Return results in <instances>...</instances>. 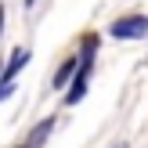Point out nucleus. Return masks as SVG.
<instances>
[{
    "label": "nucleus",
    "instance_id": "obj_1",
    "mask_svg": "<svg viewBox=\"0 0 148 148\" xmlns=\"http://www.w3.org/2000/svg\"><path fill=\"white\" fill-rule=\"evenodd\" d=\"M94 54H98V36H87V40H83V51H79L76 76H72V83H69V94H65V101H69V105L83 101V94H87V79H90V69H94Z\"/></svg>",
    "mask_w": 148,
    "mask_h": 148
},
{
    "label": "nucleus",
    "instance_id": "obj_6",
    "mask_svg": "<svg viewBox=\"0 0 148 148\" xmlns=\"http://www.w3.org/2000/svg\"><path fill=\"white\" fill-rule=\"evenodd\" d=\"M0 25H4V4H0Z\"/></svg>",
    "mask_w": 148,
    "mask_h": 148
},
{
    "label": "nucleus",
    "instance_id": "obj_7",
    "mask_svg": "<svg viewBox=\"0 0 148 148\" xmlns=\"http://www.w3.org/2000/svg\"><path fill=\"white\" fill-rule=\"evenodd\" d=\"M25 4H36V0H25Z\"/></svg>",
    "mask_w": 148,
    "mask_h": 148
},
{
    "label": "nucleus",
    "instance_id": "obj_3",
    "mask_svg": "<svg viewBox=\"0 0 148 148\" xmlns=\"http://www.w3.org/2000/svg\"><path fill=\"white\" fill-rule=\"evenodd\" d=\"M25 62H29V51H14L11 62H7V65H4V72H0V79H14V76L22 72V65H25Z\"/></svg>",
    "mask_w": 148,
    "mask_h": 148
},
{
    "label": "nucleus",
    "instance_id": "obj_4",
    "mask_svg": "<svg viewBox=\"0 0 148 148\" xmlns=\"http://www.w3.org/2000/svg\"><path fill=\"white\" fill-rule=\"evenodd\" d=\"M76 65H79V58H65L62 69L54 72V87H65V83H69V79L76 76Z\"/></svg>",
    "mask_w": 148,
    "mask_h": 148
},
{
    "label": "nucleus",
    "instance_id": "obj_8",
    "mask_svg": "<svg viewBox=\"0 0 148 148\" xmlns=\"http://www.w3.org/2000/svg\"><path fill=\"white\" fill-rule=\"evenodd\" d=\"M116 148H127V145H116Z\"/></svg>",
    "mask_w": 148,
    "mask_h": 148
},
{
    "label": "nucleus",
    "instance_id": "obj_2",
    "mask_svg": "<svg viewBox=\"0 0 148 148\" xmlns=\"http://www.w3.org/2000/svg\"><path fill=\"white\" fill-rule=\"evenodd\" d=\"M112 36L116 40H141V36H148V14H123V18H116Z\"/></svg>",
    "mask_w": 148,
    "mask_h": 148
},
{
    "label": "nucleus",
    "instance_id": "obj_9",
    "mask_svg": "<svg viewBox=\"0 0 148 148\" xmlns=\"http://www.w3.org/2000/svg\"><path fill=\"white\" fill-rule=\"evenodd\" d=\"M0 72H4V65H0Z\"/></svg>",
    "mask_w": 148,
    "mask_h": 148
},
{
    "label": "nucleus",
    "instance_id": "obj_5",
    "mask_svg": "<svg viewBox=\"0 0 148 148\" xmlns=\"http://www.w3.org/2000/svg\"><path fill=\"white\" fill-rule=\"evenodd\" d=\"M11 90H14V87H11V79H0V101H4Z\"/></svg>",
    "mask_w": 148,
    "mask_h": 148
}]
</instances>
